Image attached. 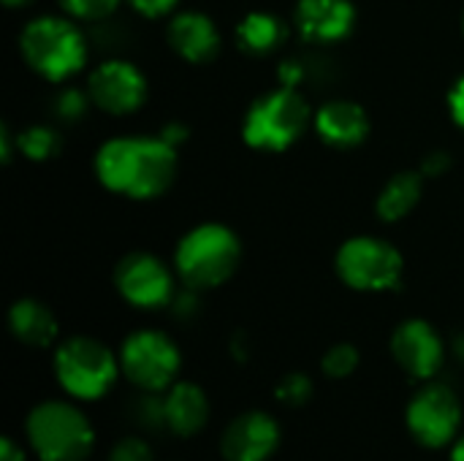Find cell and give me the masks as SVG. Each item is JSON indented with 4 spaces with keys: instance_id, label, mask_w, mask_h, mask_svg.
<instances>
[{
    "instance_id": "cell-1",
    "label": "cell",
    "mask_w": 464,
    "mask_h": 461,
    "mask_svg": "<svg viewBox=\"0 0 464 461\" xmlns=\"http://www.w3.org/2000/svg\"><path fill=\"white\" fill-rule=\"evenodd\" d=\"M98 182L120 196L147 201L163 196L177 177V147L158 139H111L95 155Z\"/></svg>"
},
{
    "instance_id": "cell-2",
    "label": "cell",
    "mask_w": 464,
    "mask_h": 461,
    "mask_svg": "<svg viewBox=\"0 0 464 461\" xmlns=\"http://www.w3.org/2000/svg\"><path fill=\"white\" fill-rule=\"evenodd\" d=\"M24 62L46 82H65L87 62V38L65 16H38L19 35Z\"/></svg>"
},
{
    "instance_id": "cell-3",
    "label": "cell",
    "mask_w": 464,
    "mask_h": 461,
    "mask_svg": "<svg viewBox=\"0 0 464 461\" xmlns=\"http://www.w3.org/2000/svg\"><path fill=\"white\" fill-rule=\"evenodd\" d=\"M242 247L231 228L220 223H204L188 231L174 253V269L179 280L193 291L223 285L239 266Z\"/></svg>"
},
{
    "instance_id": "cell-4",
    "label": "cell",
    "mask_w": 464,
    "mask_h": 461,
    "mask_svg": "<svg viewBox=\"0 0 464 461\" xmlns=\"http://www.w3.org/2000/svg\"><path fill=\"white\" fill-rule=\"evenodd\" d=\"M310 106L296 87H277L253 101L242 122V139L261 152H283L307 130Z\"/></svg>"
},
{
    "instance_id": "cell-5",
    "label": "cell",
    "mask_w": 464,
    "mask_h": 461,
    "mask_svg": "<svg viewBox=\"0 0 464 461\" xmlns=\"http://www.w3.org/2000/svg\"><path fill=\"white\" fill-rule=\"evenodd\" d=\"M27 440L41 461H84L92 454V427L65 402H41L27 416Z\"/></svg>"
},
{
    "instance_id": "cell-6",
    "label": "cell",
    "mask_w": 464,
    "mask_h": 461,
    "mask_svg": "<svg viewBox=\"0 0 464 461\" xmlns=\"http://www.w3.org/2000/svg\"><path fill=\"white\" fill-rule=\"evenodd\" d=\"M117 370L114 353L92 337H71L54 353L57 383L76 399L103 397L114 386Z\"/></svg>"
},
{
    "instance_id": "cell-7",
    "label": "cell",
    "mask_w": 464,
    "mask_h": 461,
    "mask_svg": "<svg viewBox=\"0 0 464 461\" xmlns=\"http://www.w3.org/2000/svg\"><path fill=\"white\" fill-rule=\"evenodd\" d=\"M340 280L353 291H392L402 280V255L394 245L378 236H353L348 239L334 258Z\"/></svg>"
},
{
    "instance_id": "cell-8",
    "label": "cell",
    "mask_w": 464,
    "mask_h": 461,
    "mask_svg": "<svg viewBox=\"0 0 464 461\" xmlns=\"http://www.w3.org/2000/svg\"><path fill=\"white\" fill-rule=\"evenodd\" d=\"M120 370L141 391H166L179 372V351L163 331H136L122 342Z\"/></svg>"
},
{
    "instance_id": "cell-9",
    "label": "cell",
    "mask_w": 464,
    "mask_h": 461,
    "mask_svg": "<svg viewBox=\"0 0 464 461\" xmlns=\"http://www.w3.org/2000/svg\"><path fill=\"white\" fill-rule=\"evenodd\" d=\"M459 399L443 383L424 386L408 405V429L424 448L449 446L459 429Z\"/></svg>"
},
{
    "instance_id": "cell-10",
    "label": "cell",
    "mask_w": 464,
    "mask_h": 461,
    "mask_svg": "<svg viewBox=\"0 0 464 461\" xmlns=\"http://www.w3.org/2000/svg\"><path fill=\"white\" fill-rule=\"evenodd\" d=\"M114 285L120 296L139 310L169 307L174 299L171 269L150 253L125 255L114 269Z\"/></svg>"
},
{
    "instance_id": "cell-11",
    "label": "cell",
    "mask_w": 464,
    "mask_h": 461,
    "mask_svg": "<svg viewBox=\"0 0 464 461\" xmlns=\"http://www.w3.org/2000/svg\"><path fill=\"white\" fill-rule=\"evenodd\" d=\"M87 95L106 114H133L147 101V79L128 60H106L90 73Z\"/></svg>"
},
{
    "instance_id": "cell-12",
    "label": "cell",
    "mask_w": 464,
    "mask_h": 461,
    "mask_svg": "<svg viewBox=\"0 0 464 461\" xmlns=\"http://www.w3.org/2000/svg\"><path fill=\"white\" fill-rule=\"evenodd\" d=\"M392 353L397 364L416 380L432 378L443 364V342L427 321H405L392 337Z\"/></svg>"
},
{
    "instance_id": "cell-13",
    "label": "cell",
    "mask_w": 464,
    "mask_h": 461,
    "mask_svg": "<svg viewBox=\"0 0 464 461\" xmlns=\"http://www.w3.org/2000/svg\"><path fill=\"white\" fill-rule=\"evenodd\" d=\"M294 24L310 43H337L351 35L356 8L351 0H299Z\"/></svg>"
},
{
    "instance_id": "cell-14",
    "label": "cell",
    "mask_w": 464,
    "mask_h": 461,
    "mask_svg": "<svg viewBox=\"0 0 464 461\" xmlns=\"http://www.w3.org/2000/svg\"><path fill=\"white\" fill-rule=\"evenodd\" d=\"M280 443L277 421L266 413H242L223 432L226 461H266Z\"/></svg>"
},
{
    "instance_id": "cell-15",
    "label": "cell",
    "mask_w": 464,
    "mask_h": 461,
    "mask_svg": "<svg viewBox=\"0 0 464 461\" xmlns=\"http://www.w3.org/2000/svg\"><path fill=\"white\" fill-rule=\"evenodd\" d=\"M169 43L188 62H209L220 52V33L201 11H182L169 22Z\"/></svg>"
},
{
    "instance_id": "cell-16",
    "label": "cell",
    "mask_w": 464,
    "mask_h": 461,
    "mask_svg": "<svg viewBox=\"0 0 464 461\" xmlns=\"http://www.w3.org/2000/svg\"><path fill=\"white\" fill-rule=\"evenodd\" d=\"M315 133L334 149H351L367 139L370 117L353 101H329L315 111Z\"/></svg>"
},
{
    "instance_id": "cell-17",
    "label": "cell",
    "mask_w": 464,
    "mask_h": 461,
    "mask_svg": "<svg viewBox=\"0 0 464 461\" xmlns=\"http://www.w3.org/2000/svg\"><path fill=\"white\" fill-rule=\"evenodd\" d=\"M166 399V424L174 435L190 437L207 427L209 402L196 383H177L169 389Z\"/></svg>"
},
{
    "instance_id": "cell-18",
    "label": "cell",
    "mask_w": 464,
    "mask_h": 461,
    "mask_svg": "<svg viewBox=\"0 0 464 461\" xmlns=\"http://www.w3.org/2000/svg\"><path fill=\"white\" fill-rule=\"evenodd\" d=\"M11 334L27 348H49L57 340V318L35 299H19L8 312Z\"/></svg>"
},
{
    "instance_id": "cell-19",
    "label": "cell",
    "mask_w": 464,
    "mask_h": 461,
    "mask_svg": "<svg viewBox=\"0 0 464 461\" xmlns=\"http://www.w3.org/2000/svg\"><path fill=\"white\" fill-rule=\"evenodd\" d=\"M424 179L427 177L421 171H402V174L392 177L378 196V204H375L378 217L383 223H400L402 217H408L416 209V204L421 201Z\"/></svg>"
},
{
    "instance_id": "cell-20",
    "label": "cell",
    "mask_w": 464,
    "mask_h": 461,
    "mask_svg": "<svg viewBox=\"0 0 464 461\" xmlns=\"http://www.w3.org/2000/svg\"><path fill=\"white\" fill-rule=\"evenodd\" d=\"M288 35V27L280 16L269 11H250L237 24V41L250 54H269L275 52Z\"/></svg>"
},
{
    "instance_id": "cell-21",
    "label": "cell",
    "mask_w": 464,
    "mask_h": 461,
    "mask_svg": "<svg viewBox=\"0 0 464 461\" xmlns=\"http://www.w3.org/2000/svg\"><path fill=\"white\" fill-rule=\"evenodd\" d=\"M16 147H19V152H22L27 160L41 163V160H52V158L60 152L63 139H60V133H57L54 128H49V125H30L27 130L19 133Z\"/></svg>"
},
{
    "instance_id": "cell-22",
    "label": "cell",
    "mask_w": 464,
    "mask_h": 461,
    "mask_svg": "<svg viewBox=\"0 0 464 461\" xmlns=\"http://www.w3.org/2000/svg\"><path fill=\"white\" fill-rule=\"evenodd\" d=\"M130 416L144 432H160L163 427H169L166 424V399H160L158 391H144L130 405Z\"/></svg>"
},
{
    "instance_id": "cell-23",
    "label": "cell",
    "mask_w": 464,
    "mask_h": 461,
    "mask_svg": "<svg viewBox=\"0 0 464 461\" xmlns=\"http://www.w3.org/2000/svg\"><path fill=\"white\" fill-rule=\"evenodd\" d=\"M324 372L329 375V378H348L356 367H359V351L353 348V345H348V342H340V345H334L326 356H324Z\"/></svg>"
},
{
    "instance_id": "cell-24",
    "label": "cell",
    "mask_w": 464,
    "mask_h": 461,
    "mask_svg": "<svg viewBox=\"0 0 464 461\" xmlns=\"http://www.w3.org/2000/svg\"><path fill=\"white\" fill-rule=\"evenodd\" d=\"M313 397V380L307 375L291 372L277 383V399L285 402L288 408H302Z\"/></svg>"
},
{
    "instance_id": "cell-25",
    "label": "cell",
    "mask_w": 464,
    "mask_h": 461,
    "mask_svg": "<svg viewBox=\"0 0 464 461\" xmlns=\"http://www.w3.org/2000/svg\"><path fill=\"white\" fill-rule=\"evenodd\" d=\"M60 3L73 19H84V22H101L109 14H114V8L120 5V0H60Z\"/></svg>"
},
{
    "instance_id": "cell-26",
    "label": "cell",
    "mask_w": 464,
    "mask_h": 461,
    "mask_svg": "<svg viewBox=\"0 0 464 461\" xmlns=\"http://www.w3.org/2000/svg\"><path fill=\"white\" fill-rule=\"evenodd\" d=\"M87 103H92L90 95H84V92L76 90V87H68V90H63V92L54 98V111H57L63 120H79V117L87 111Z\"/></svg>"
},
{
    "instance_id": "cell-27",
    "label": "cell",
    "mask_w": 464,
    "mask_h": 461,
    "mask_svg": "<svg viewBox=\"0 0 464 461\" xmlns=\"http://www.w3.org/2000/svg\"><path fill=\"white\" fill-rule=\"evenodd\" d=\"M109 461H155L150 446L139 437H125L120 440L114 448H111V456Z\"/></svg>"
},
{
    "instance_id": "cell-28",
    "label": "cell",
    "mask_w": 464,
    "mask_h": 461,
    "mask_svg": "<svg viewBox=\"0 0 464 461\" xmlns=\"http://www.w3.org/2000/svg\"><path fill=\"white\" fill-rule=\"evenodd\" d=\"M128 3L144 19H160V16L171 14L179 0H128Z\"/></svg>"
},
{
    "instance_id": "cell-29",
    "label": "cell",
    "mask_w": 464,
    "mask_h": 461,
    "mask_svg": "<svg viewBox=\"0 0 464 461\" xmlns=\"http://www.w3.org/2000/svg\"><path fill=\"white\" fill-rule=\"evenodd\" d=\"M171 312L177 315V318H193L196 312H198V299H196V291L193 288H188L185 293H174V299H171Z\"/></svg>"
},
{
    "instance_id": "cell-30",
    "label": "cell",
    "mask_w": 464,
    "mask_h": 461,
    "mask_svg": "<svg viewBox=\"0 0 464 461\" xmlns=\"http://www.w3.org/2000/svg\"><path fill=\"white\" fill-rule=\"evenodd\" d=\"M451 168V158L449 152H430L421 163V174L424 177H443Z\"/></svg>"
},
{
    "instance_id": "cell-31",
    "label": "cell",
    "mask_w": 464,
    "mask_h": 461,
    "mask_svg": "<svg viewBox=\"0 0 464 461\" xmlns=\"http://www.w3.org/2000/svg\"><path fill=\"white\" fill-rule=\"evenodd\" d=\"M449 111L454 117V122L464 130V76H459L449 92Z\"/></svg>"
},
{
    "instance_id": "cell-32",
    "label": "cell",
    "mask_w": 464,
    "mask_h": 461,
    "mask_svg": "<svg viewBox=\"0 0 464 461\" xmlns=\"http://www.w3.org/2000/svg\"><path fill=\"white\" fill-rule=\"evenodd\" d=\"M302 76H304V71H302L299 62H285V65H280V82H283V87H296V84L302 82Z\"/></svg>"
},
{
    "instance_id": "cell-33",
    "label": "cell",
    "mask_w": 464,
    "mask_h": 461,
    "mask_svg": "<svg viewBox=\"0 0 464 461\" xmlns=\"http://www.w3.org/2000/svg\"><path fill=\"white\" fill-rule=\"evenodd\" d=\"M160 139H163L166 144L177 147V144H182V141L188 139V130H185L179 122H169V125H163V130H160Z\"/></svg>"
},
{
    "instance_id": "cell-34",
    "label": "cell",
    "mask_w": 464,
    "mask_h": 461,
    "mask_svg": "<svg viewBox=\"0 0 464 461\" xmlns=\"http://www.w3.org/2000/svg\"><path fill=\"white\" fill-rule=\"evenodd\" d=\"M0 461H24V454L14 440L5 437V440H0Z\"/></svg>"
},
{
    "instance_id": "cell-35",
    "label": "cell",
    "mask_w": 464,
    "mask_h": 461,
    "mask_svg": "<svg viewBox=\"0 0 464 461\" xmlns=\"http://www.w3.org/2000/svg\"><path fill=\"white\" fill-rule=\"evenodd\" d=\"M0 155H3V163H8L11 155H14V149H11V130L5 125L0 128Z\"/></svg>"
},
{
    "instance_id": "cell-36",
    "label": "cell",
    "mask_w": 464,
    "mask_h": 461,
    "mask_svg": "<svg viewBox=\"0 0 464 461\" xmlns=\"http://www.w3.org/2000/svg\"><path fill=\"white\" fill-rule=\"evenodd\" d=\"M231 351H234V356H237L239 361H245V359H247V351H245V334H237V337H234Z\"/></svg>"
},
{
    "instance_id": "cell-37",
    "label": "cell",
    "mask_w": 464,
    "mask_h": 461,
    "mask_svg": "<svg viewBox=\"0 0 464 461\" xmlns=\"http://www.w3.org/2000/svg\"><path fill=\"white\" fill-rule=\"evenodd\" d=\"M451 461H464V437L454 446V451H451Z\"/></svg>"
},
{
    "instance_id": "cell-38",
    "label": "cell",
    "mask_w": 464,
    "mask_h": 461,
    "mask_svg": "<svg viewBox=\"0 0 464 461\" xmlns=\"http://www.w3.org/2000/svg\"><path fill=\"white\" fill-rule=\"evenodd\" d=\"M8 8H24V5H30L33 0H3Z\"/></svg>"
},
{
    "instance_id": "cell-39",
    "label": "cell",
    "mask_w": 464,
    "mask_h": 461,
    "mask_svg": "<svg viewBox=\"0 0 464 461\" xmlns=\"http://www.w3.org/2000/svg\"><path fill=\"white\" fill-rule=\"evenodd\" d=\"M454 351H457V356L464 361V337H457V342H454Z\"/></svg>"
}]
</instances>
